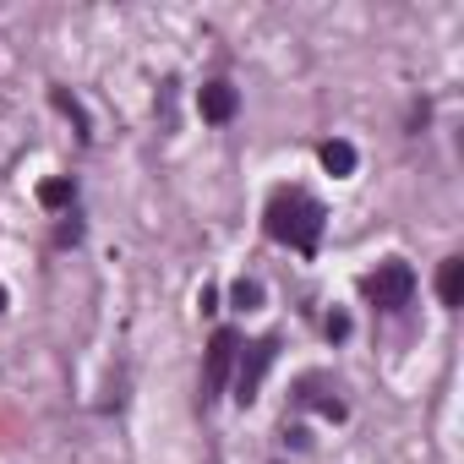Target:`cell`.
<instances>
[{"instance_id":"6da1fadb","label":"cell","mask_w":464,"mask_h":464,"mask_svg":"<svg viewBox=\"0 0 464 464\" xmlns=\"http://www.w3.org/2000/svg\"><path fill=\"white\" fill-rule=\"evenodd\" d=\"M268 236L279 241V246H295V252H317V241H323V224H328V213H323V202L317 197H306V191H279L274 202H268Z\"/></svg>"},{"instance_id":"7a4b0ae2","label":"cell","mask_w":464,"mask_h":464,"mask_svg":"<svg viewBox=\"0 0 464 464\" xmlns=\"http://www.w3.org/2000/svg\"><path fill=\"white\" fill-rule=\"evenodd\" d=\"M366 295H372L382 312L410 306V295H415V268H410V263H399V257H388V263L366 279Z\"/></svg>"},{"instance_id":"3957f363","label":"cell","mask_w":464,"mask_h":464,"mask_svg":"<svg viewBox=\"0 0 464 464\" xmlns=\"http://www.w3.org/2000/svg\"><path fill=\"white\" fill-rule=\"evenodd\" d=\"M274 361H279V339H257V344H246V355L236 361V399H241V404L257 399V388H263V377H268Z\"/></svg>"},{"instance_id":"277c9868","label":"cell","mask_w":464,"mask_h":464,"mask_svg":"<svg viewBox=\"0 0 464 464\" xmlns=\"http://www.w3.org/2000/svg\"><path fill=\"white\" fill-rule=\"evenodd\" d=\"M236 350H241V344H236V334H229V328L213 334V344H208V372H202V404L224 393L229 372H236Z\"/></svg>"},{"instance_id":"5b68a950","label":"cell","mask_w":464,"mask_h":464,"mask_svg":"<svg viewBox=\"0 0 464 464\" xmlns=\"http://www.w3.org/2000/svg\"><path fill=\"white\" fill-rule=\"evenodd\" d=\"M197 110H202V121L224 126V121H236V110H241V93L229 88V82H202V93H197Z\"/></svg>"},{"instance_id":"8992f818","label":"cell","mask_w":464,"mask_h":464,"mask_svg":"<svg viewBox=\"0 0 464 464\" xmlns=\"http://www.w3.org/2000/svg\"><path fill=\"white\" fill-rule=\"evenodd\" d=\"M437 295H442V306H464V257H448V263H442Z\"/></svg>"},{"instance_id":"52a82bcc","label":"cell","mask_w":464,"mask_h":464,"mask_svg":"<svg viewBox=\"0 0 464 464\" xmlns=\"http://www.w3.org/2000/svg\"><path fill=\"white\" fill-rule=\"evenodd\" d=\"M323 169H328V175H355V148H350L344 137L323 142Z\"/></svg>"},{"instance_id":"ba28073f","label":"cell","mask_w":464,"mask_h":464,"mask_svg":"<svg viewBox=\"0 0 464 464\" xmlns=\"http://www.w3.org/2000/svg\"><path fill=\"white\" fill-rule=\"evenodd\" d=\"M229 301H236L241 312H257V306H263V285H257V279H236V290H229Z\"/></svg>"},{"instance_id":"9c48e42d","label":"cell","mask_w":464,"mask_h":464,"mask_svg":"<svg viewBox=\"0 0 464 464\" xmlns=\"http://www.w3.org/2000/svg\"><path fill=\"white\" fill-rule=\"evenodd\" d=\"M39 202H44V208H66V202H72V180H44V186H39Z\"/></svg>"},{"instance_id":"30bf717a","label":"cell","mask_w":464,"mask_h":464,"mask_svg":"<svg viewBox=\"0 0 464 464\" xmlns=\"http://www.w3.org/2000/svg\"><path fill=\"white\" fill-rule=\"evenodd\" d=\"M328 339H350V317H344V312L328 317Z\"/></svg>"}]
</instances>
